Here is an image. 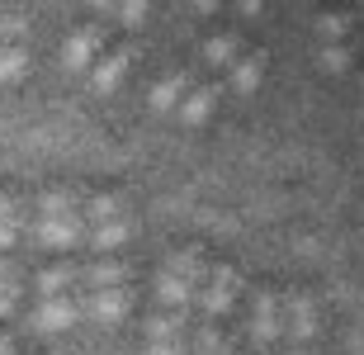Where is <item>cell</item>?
<instances>
[{
  "mask_svg": "<svg viewBox=\"0 0 364 355\" xmlns=\"http://www.w3.org/2000/svg\"><path fill=\"white\" fill-rule=\"evenodd\" d=\"M199 275H203V246H185L166 260L161 280H156V299L161 308H176V313H189V303L199 294Z\"/></svg>",
  "mask_w": 364,
  "mask_h": 355,
  "instance_id": "6da1fadb",
  "label": "cell"
},
{
  "mask_svg": "<svg viewBox=\"0 0 364 355\" xmlns=\"http://www.w3.org/2000/svg\"><path fill=\"white\" fill-rule=\"evenodd\" d=\"M237 289H242V270H237V265H213V270H208V285H203V299H199V317L218 322V317L232 308Z\"/></svg>",
  "mask_w": 364,
  "mask_h": 355,
  "instance_id": "7a4b0ae2",
  "label": "cell"
},
{
  "mask_svg": "<svg viewBox=\"0 0 364 355\" xmlns=\"http://www.w3.org/2000/svg\"><path fill=\"white\" fill-rule=\"evenodd\" d=\"M147 355H189V313L156 308V317H151V351Z\"/></svg>",
  "mask_w": 364,
  "mask_h": 355,
  "instance_id": "3957f363",
  "label": "cell"
},
{
  "mask_svg": "<svg viewBox=\"0 0 364 355\" xmlns=\"http://www.w3.org/2000/svg\"><path fill=\"white\" fill-rule=\"evenodd\" d=\"M81 313H90L95 322H119V317L133 313V285L123 289H90L81 294Z\"/></svg>",
  "mask_w": 364,
  "mask_h": 355,
  "instance_id": "277c9868",
  "label": "cell"
},
{
  "mask_svg": "<svg viewBox=\"0 0 364 355\" xmlns=\"http://www.w3.org/2000/svg\"><path fill=\"white\" fill-rule=\"evenodd\" d=\"M85 237V218L81 213H48L38 218V242L43 246H57V251H67Z\"/></svg>",
  "mask_w": 364,
  "mask_h": 355,
  "instance_id": "5b68a950",
  "label": "cell"
},
{
  "mask_svg": "<svg viewBox=\"0 0 364 355\" xmlns=\"http://www.w3.org/2000/svg\"><path fill=\"white\" fill-rule=\"evenodd\" d=\"M76 317H81V294H57V299H43L38 303L33 327H38V332H67Z\"/></svg>",
  "mask_w": 364,
  "mask_h": 355,
  "instance_id": "8992f818",
  "label": "cell"
},
{
  "mask_svg": "<svg viewBox=\"0 0 364 355\" xmlns=\"http://www.w3.org/2000/svg\"><path fill=\"white\" fill-rule=\"evenodd\" d=\"M38 294L43 299H57V294H81V265L71 260H57L38 275Z\"/></svg>",
  "mask_w": 364,
  "mask_h": 355,
  "instance_id": "52a82bcc",
  "label": "cell"
},
{
  "mask_svg": "<svg viewBox=\"0 0 364 355\" xmlns=\"http://www.w3.org/2000/svg\"><path fill=\"white\" fill-rule=\"evenodd\" d=\"M128 280H133V270H128L123 260H95V265H85V270H81L85 294H90V289H123Z\"/></svg>",
  "mask_w": 364,
  "mask_h": 355,
  "instance_id": "ba28073f",
  "label": "cell"
},
{
  "mask_svg": "<svg viewBox=\"0 0 364 355\" xmlns=\"http://www.w3.org/2000/svg\"><path fill=\"white\" fill-rule=\"evenodd\" d=\"M128 62H133V43H119V48H114L109 57H100V62H95V76H90L95 90H114V85L123 81Z\"/></svg>",
  "mask_w": 364,
  "mask_h": 355,
  "instance_id": "9c48e42d",
  "label": "cell"
},
{
  "mask_svg": "<svg viewBox=\"0 0 364 355\" xmlns=\"http://www.w3.org/2000/svg\"><path fill=\"white\" fill-rule=\"evenodd\" d=\"M189 85H194V71H185V67L166 71L161 81L151 85V110H176V105H180V95H185Z\"/></svg>",
  "mask_w": 364,
  "mask_h": 355,
  "instance_id": "30bf717a",
  "label": "cell"
},
{
  "mask_svg": "<svg viewBox=\"0 0 364 355\" xmlns=\"http://www.w3.org/2000/svg\"><path fill=\"white\" fill-rule=\"evenodd\" d=\"M105 48V28H95V24H85V28H76L71 33V43H67V67H90V57Z\"/></svg>",
  "mask_w": 364,
  "mask_h": 355,
  "instance_id": "8fae6325",
  "label": "cell"
},
{
  "mask_svg": "<svg viewBox=\"0 0 364 355\" xmlns=\"http://www.w3.org/2000/svg\"><path fill=\"white\" fill-rule=\"evenodd\" d=\"M260 71H265V53H246L232 62V90H242V95H251L260 85Z\"/></svg>",
  "mask_w": 364,
  "mask_h": 355,
  "instance_id": "7c38bea8",
  "label": "cell"
},
{
  "mask_svg": "<svg viewBox=\"0 0 364 355\" xmlns=\"http://www.w3.org/2000/svg\"><path fill=\"white\" fill-rule=\"evenodd\" d=\"M213 105H218V85H199V90H189V95L180 100V119L203 123L208 114H213Z\"/></svg>",
  "mask_w": 364,
  "mask_h": 355,
  "instance_id": "4fadbf2b",
  "label": "cell"
},
{
  "mask_svg": "<svg viewBox=\"0 0 364 355\" xmlns=\"http://www.w3.org/2000/svg\"><path fill=\"white\" fill-rule=\"evenodd\" d=\"M189 355H228V341H223V332H218V322L199 317V327L189 332Z\"/></svg>",
  "mask_w": 364,
  "mask_h": 355,
  "instance_id": "5bb4252c",
  "label": "cell"
},
{
  "mask_svg": "<svg viewBox=\"0 0 364 355\" xmlns=\"http://www.w3.org/2000/svg\"><path fill=\"white\" fill-rule=\"evenodd\" d=\"M81 204H85V194L76 190V185H57V190H48L38 199L43 218H48V213H81Z\"/></svg>",
  "mask_w": 364,
  "mask_h": 355,
  "instance_id": "9a60e30c",
  "label": "cell"
},
{
  "mask_svg": "<svg viewBox=\"0 0 364 355\" xmlns=\"http://www.w3.org/2000/svg\"><path fill=\"white\" fill-rule=\"evenodd\" d=\"M81 218H90V223H109V218H128V208H123L119 194H90V199L81 204Z\"/></svg>",
  "mask_w": 364,
  "mask_h": 355,
  "instance_id": "2e32d148",
  "label": "cell"
},
{
  "mask_svg": "<svg viewBox=\"0 0 364 355\" xmlns=\"http://www.w3.org/2000/svg\"><path fill=\"white\" fill-rule=\"evenodd\" d=\"M203 57H208L213 67H228V62H237V57H242V33H218V38H208Z\"/></svg>",
  "mask_w": 364,
  "mask_h": 355,
  "instance_id": "e0dca14e",
  "label": "cell"
},
{
  "mask_svg": "<svg viewBox=\"0 0 364 355\" xmlns=\"http://www.w3.org/2000/svg\"><path fill=\"white\" fill-rule=\"evenodd\" d=\"M128 233H133V223H128V218H109V223H95V228H90V237H95L100 251L123 246V242H128Z\"/></svg>",
  "mask_w": 364,
  "mask_h": 355,
  "instance_id": "ac0fdd59",
  "label": "cell"
},
{
  "mask_svg": "<svg viewBox=\"0 0 364 355\" xmlns=\"http://www.w3.org/2000/svg\"><path fill=\"white\" fill-rule=\"evenodd\" d=\"M14 237H19V204H14V194L0 190V251L14 246Z\"/></svg>",
  "mask_w": 364,
  "mask_h": 355,
  "instance_id": "d6986e66",
  "label": "cell"
},
{
  "mask_svg": "<svg viewBox=\"0 0 364 355\" xmlns=\"http://www.w3.org/2000/svg\"><path fill=\"white\" fill-rule=\"evenodd\" d=\"M24 62H28V53L19 48V43H10V48H0V81H14V76L24 71Z\"/></svg>",
  "mask_w": 364,
  "mask_h": 355,
  "instance_id": "ffe728a7",
  "label": "cell"
},
{
  "mask_svg": "<svg viewBox=\"0 0 364 355\" xmlns=\"http://www.w3.org/2000/svg\"><path fill=\"white\" fill-rule=\"evenodd\" d=\"M322 62L331 71H346L355 62V48H350V43H326V48H322Z\"/></svg>",
  "mask_w": 364,
  "mask_h": 355,
  "instance_id": "44dd1931",
  "label": "cell"
},
{
  "mask_svg": "<svg viewBox=\"0 0 364 355\" xmlns=\"http://www.w3.org/2000/svg\"><path fill=\"white\" fill-rule=\"evenodd\" d=\"M346 28H350V14H322V38L326 43H346L350 38Z\"/></svg>",
  "mask_w": 364,
  "mask_h": 355,
  "instance_id": "7402d4cb",
  "label": "cell"
},
{
  "mask_svg": "<svg viewBox=\"0 0 364 355\" xmlns=\"http://www.w3.org/2000/svg\"><path fill=\"white\" fill-rule=\"evenodd\" d=\"M24 14H14V10H0V43L5 38H19V33H24Z\"/></svg>",
  "mask_w": 364,
  "mask_h": 355,
  "instance_id": "603a6c76",
  "label": "cell"
},
{
  "mask_svg": "<svg viewBox=\"0 0 364 355\" xmlns=\"http://www.w3.org/2000/svg\"><path fill=\"white\" fill-rule=\"evenodd\" d=\"M19 289L24 285H0V317H10L19 308Z\"/></svg>",
  "mask_w": 364,
  "mask_h": 355,
  "instance_id": "cb8c5ba5",
  "label": "cell"
},
{
  "mask_svg": "<svg viewBox=\"0 0 364 355\" xmlns=\"http://www.w3.org/2000/svg\"><path fill=\"white\" fill-rule=\"evenodd\" d=\"M114 14H119V19H123V24H128V28H137V24H142V19H147V5H119V10H114Z\"/></svg>",
  "mask_w": 364,
  "mask_h": 355,
  "instance_id": "d4e9b609",
  "label": "cell"
},
{
  "mask_svg": "<svg viewBox=\"0 0 364 355\" xmlns=\"http://www.w3.org/2000/svg\"><path fill=\"white\" fill-rule=\"evenodd\" d=\"M0 285H24V270L14 260H0Z\"/></svg>",
  "mask_w": 364,
  "mask_h": 355,
  "instance_id": "484cf974",
  "label": "cell"
},
{
  "mask_svg": "<svg viewBox=\"0 0 364 355\" xmlns=\"http://www.w3.org/2000/svg\"><path fill=\"white\" fill-rule=\"evenodd\" d=\"M0 355H14V337L10 332H0Z\"/></svg>",
  "mask_w": 364,
  "mask_h": 355,
  "instance_id": "4316f807",
  "label": "cell"
},
{
  "mask_svg": "<svg viewBox=\"0 0 364 355\" xmlns=\"http://www.w3.org/2000/svg\"><path fill=\"white\" fill-rule=\"evenodd\" d=\"M279 355H312V351H308V346H294V341H284V351H279Z\"/></svg>",
  "mask_w": 364,
  "mask_h": 355,
  "instance_id": "83f0119b",
  "label": "cell"
}]
</instances>
